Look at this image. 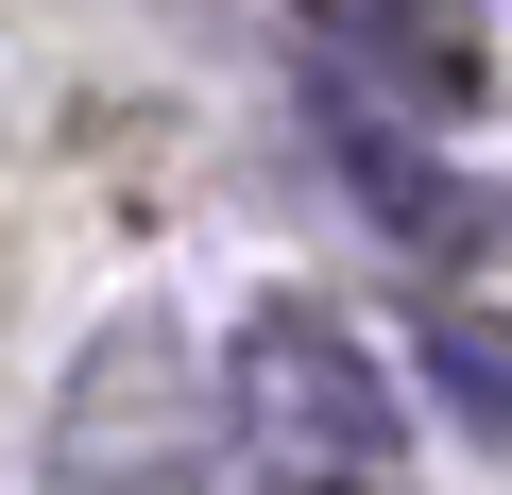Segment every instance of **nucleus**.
Listing matches in <instances>:
<instances>
[{
  "mask_svg": "<svg viewBox=\"0 0 512 495\" xmlns=\"http://www.w3.org/2000/svg\"><path fill=\"white\" fill-rule=\"evenodd\" d=\"M222 376H239V427L256 444H291V461H325V478H376L393 461V359L342 325V308H308V291H274L239 342H222Z\"/></svg>",
  "mask_w": 512,
  "mask_h": 495,
  "instance_id": "2",
  "label": "nucleus"
},
{
  "mask_svg": "<svg viewBox=\"0 0 512 495\" xmlns=\"http://www.w3.org/2000/svg\"><path fill=\"white\" fill-rule=\"evenodd\" d=\"M342 171H359V205H376V222H410V257H495V239H512V205H495V188H461V171H427V154H393V137H359Z\"/></svg>",
  "mask_w": 512,
  "mask_h": 495,
  "instance_id": "4",
  "label": "nucleus"
},
{
  "mask_svg": "<svg viewBox=\"0 0 512 495\" xmlns=\"http://www.w3.org/2000/svg\"><path fill=\"white\" fill-rule=\"evenodd\" d=\"M410 359L444 376V410H461L478 444H512V325H495V308H427V325H410Z\"/></svg>",
  "mask_w": 512,
  "mask_h": 495,
  "instance_id": "5",
  "label": "nucleus"
},
{
  "mask_svg": "<svg viewBox=\"0 0 512 495\" xmlns=\"http://www.w3.org/2000/svg\"><path fill=\"white\" fill-rule=\"evenodd\" d=\"M205 461H222V410H205V376H188V325L120 308V325L52 376L35 478H52V495H205Z\"/></svg>",
  "mask_w": 512,
  "mask_h": 495,
  "instance_id": "1",
  "label": "nucleus"
},
{
  "mask_svg": "<svg viewBox=\"0 0 512 495\" xmlns=\"http://www.w3.org/2000/svg\"><path fill=\"white\" fill-rule=\"evenodd\" d=\"M308 52L342 103H410V120H461L478 103V35L444 0H308Z\"/></svg>",
  "mask_w": 512,
  "mask_h": 495,
  "instance_id": "3",
  "label": "nucleus"
}]
</instances>
